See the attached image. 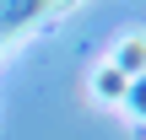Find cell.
Listing matches in <instances>:
<instances>
[{
	"label": "cell",
	"mask_w": 146,
	"mask_h": 140,
	"mask_svg": "<svg viewBox=\"0 0 146 140\" xmlns=\"http://www.w3.org/2000/svg\"><path fill=\"white\" fill-rule=\"evenodd\" d=\"M125 43H130V49L119 54V65H125V70H141L146 65V38H125Z\"/></svg>",
	"instance_id": "obj_1"
}]
</instances>
